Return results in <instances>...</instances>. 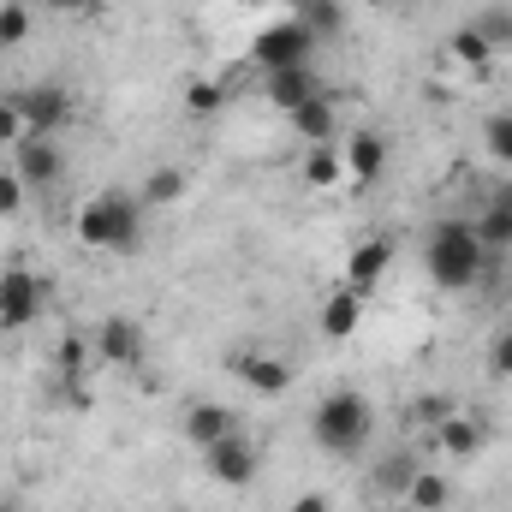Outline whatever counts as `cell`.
<instances>
[{
    "instance_id": "44dd1931",
    "label": "cell",
    "mask_w": 512,
    "mask_h": 512,
    "mask_svg": "<svg viewBox=\"0 0 512 512\" xmlns=\"http://www.w3.org/2000/svg\"><path fill=\"white\" fill-rule=\"evenodd\" d=\"M417 471H423V465H417V453H411V447H393L382 465H376V489H382V495H405Z\"/></svg>"
},
{
    "instance_id": "e0dca14e",
    "label": "cell",
    "mask_w": 512,
    "mask_h": 512,
    "mask_svg": "<svg viewBox=\"0 0 512 512\" xmlns=\"http://www.w3.org/2000/svg\"><path fill=\"white\" fill-rule=\"evenodd\" d=\"M286 120H292V131H298V137H310V143H334V126H340L328 96H310V102H304V108H292Z\"/></svg>"
},
{
    "instance_id": "d590c367",
    "label": "cell",
    "mask_w": 512,
    "mask_h": 512,
    "mask_svg": "<svg viewBox=\"0 0 512 512\" xmlns=\"http://www.w3.org/2000/svg\"><path fill=\"white\" fill-rule=\"evenodd\" d=\"M364 6H405V0H364Z\"/></svg>"
},
{
    "instance_id": "5bb4252c",
    "label": "cell",
    "mask_w": 512,
    "mask_h": 512,
    "mask_svg": "<svg viewBox=\"0 0 512 512\" xmlns=\"http://www.w3.org/2000/svg\"><path fill=\"white\" fill-rule=\"evenodd\" d=\"M358 322H364V292H358V286H340V292L322 304V334H328V340H352Z\"/></svg>"
},
{
    "instance_id": "3957f363",
    "label": "cell",
    "mask_w": 512,
    "mask_h": 512,
    "mask_svg": "<svg viewBox=\"0 0 512 512\" xmlns=\"http://www.w3.org/2000/svg\"><path fill=\"white\" fill-rule=\"evenodd\" d=\"M72 233H78V245H84V251L126 256L131 245H137V233H143V203L126 197V191H102V197H90V203L78 209Z\"/></svg>"
},
{
    "instance_id": "f1b7e54d",
    "label": "cell",
    "mask_w": 512,
    "mask_h": 512,
    "mask_svg": "<svg viewBox=\"0 0 512 512\" xmlns=\"http://www.w3.org/2000/svg\"><path fill=\"white\" fill-rule=\"evenodd\" d=\"M483 143H489V155H495V161H507V167H512V114H489Z\"/></svg>"
},
{
    "instance_id": "52a82bcc",
    "label": "cell",
    "mask_w": 512,
    "mask_h": 512,
    "mask_svg": "<svg viewBox=\"0 0 512 512\" xmlns=\"http://www.w3.org/2000/svg\"><path fill=\"white\" fill-rule=\"evenodd\" d=\"M12 173H18L30 191H48V185L66 173V155H60V143H54V137H36V131H24V137L12 143Z\"/></svg>"
},
{
    "instance_id": "f546056e",
    "label": "cell",
    "mask_w": 512,
    "mask_h": 512,
    "mask_svg": "<svg viewBox=\"0 0 512 512\" xmlns=\"http://www.w3.org/2000/svg\"><path fill=\"white\" fill-rule=\"evenodd\" d=\"M24 191H30V185H24L12 167H0V221H12V215L24 209Z\"/></svg>"
},
{
    "instance_id": "2e32d148",
    "label": "cell",
    "mask_w": 512,
    "mask_h": 512,
    "mask_svg": "<svg viewBox=\"0 0 512 512\" xmlns=\"http://www.w3.org/2000/svg\"><path fill=\"white\" fill-rule=\"evenodd\" d=\"M435 447H447L453 459H471V453L483 447V423H477V417H465V411H453V417H441V423H435Z\"/></svg>"
},
{
    "instance_id": "8fae6325",
    "label": "cell",
    "mask_w": 512,
    "mask_h": 512,
    "mask_svg": "<svg viewBox=\"0 0 512 512\" xmlns=\"http://www.w3.org/2000/svg\"><path fill=\"white\" fill-rule=\"evenodd\" d=\"M340 155H346V179H352V185H376L387 173V143L376 131H352V143H346Z\"/></svg>"
},
{
    "instance_id": "277c9868",
    "label": "cell",
    "mask_w": 512,
    "mask_h": 512,
    "mask_svg": "<svg viewBox=\"0 0 512 512\" xmlns=\"http://www.w3.org/2000/svg\"><path fill=\"white\" fill-rule=\"evenodd\" d=\"M310 54H316V36L298 18H280V24L256 30V42H251V66L262 78L268 72H286V66H310Z\"/></svg>"
},
{
    "instance_id": "e575fe53",
    "label": "cell",
    "mask_w": 512,
    "mask_h": 512,
    "mask_svg": "<svg viewBox=\"0 0 512 512\" xmlns=\"http://www.w3.org/2000/svg\"><path fill=\"white\" fill-rule=\"evenodd\" d=\"M54 6H66V12H90L96 0H54Z\"/></svg>"
},
{
    "instance_id": "7c38bea8",
    "label": "cell",
    "mask_w": 512,
    "mask_h": 512,
    "mask_svg": "<svg viewBox=\"0 0 512 512\" xmlns=\"http://www.w3.org/2000/svg\"><path fill=\"white\" fill-rule=\"evenodd\" d=\"M387 268H393V245L387 239H364V245H352V256H346V286L370 292Z\"/></svg>"
},
{
    "instance_id": "83f0119b",
    "label": "cell",
    "mask_w": 512,
    "mask_h": 512,
    "mask_svg": "<svg viewBox=\"0 0 512 512\" xmlns=\"http://www.w3.org/2000/svg\"><path fill=\"white\" fill-rule=\"evenodd\" d=\"M90 352H96L90 340H78V334H66V340L54 346V370H60V376H78V370L90 364Z\"/></svg>"
},
{
    "instance_id": "8d00e7d4",
    "label": "cell",
    "mask_w": 512,
    "mask_h": 512,
    "mask_svg": "<svg viewBox=\"0 0 512 512\" xmlns=\"http://www.w3.org/2000/svg\"><path fill=\"white\" fill-rule=\"evenodd\" d=\"M0 512H18V507H12V501H0Z\"/></svg>"
},
{
    "instance_id": "9c48e42d",
    "label": "cell",
    "mask_w": 512,
    "mask_h": 512,
    "mask_svg": "<svg viewBox=\"0 0 512 512\" xmlns=\"http://www.w3.org/2000/svg\"><path fill=\"white\" fill-rule=\"evenodd\" d=\"M233 370H239V382L251 387L256 399H280V393L292 387V364L274 358V352H239Z\"/></svg>"
},
{
    "instance_id": "1f68e13d",
    "label": "cell",
    "mask_w": 512,
    "mask_h": 512,
    "mask_svg": "<svg viewBox=\"0 0 512 512\" xmlns=\"http://www.w3.org/2000/svg\"><path fill=\"white\" fill-rule=\"evenodd\" d=\"M453 411H459V405H453V399H447V393H423V399H417V417H423V423H429V429H435V423H441V417H453Z\"/></svg>"
},
{
    "instance_id": "7402d4cb",
    "label": "cell",
    "mask_w": 512,
    "mask_h": 512,
    "mask_svg": "<svg viewBox=\"0 0 512 512\" xmlns=\"http://www.w3.org/2000/svg\"><path fill=\"white\" fill-rule=\"evenodd\" d=\"M405 501H411L417 512H447L453 489H447V477H441V471H417V477H411V489H405Z\"/></svg>"
},
{
    "instance_id": "cb8c5ba5",
    "label": "cell",
    "mask_w": 512,
    "mask_h": 512,
    "mask_svg": "<svg viewBox=\"0 0 512 512\" xmlns=\"http://www.w3.org/2000/svg\"><path fill=\"white\" fill-rule=\"evenodd\" d=\"M471 227H477V239H483L495 256L512 251V209H507V203H489V209H483V221H471Z\"/></svg>"
},
{
    "instance_id": "8992f818",
    "label": "cell",
    "mask_w": 512,
    "mask_h": 512,
    "mask_svg": "<svg viewBox=\"0 0 512 512\" xmlns=\"http://www.w3.org/2000/svg\"><path fill=\"white\" fill-rule=\"evenodd\" d=\"M12 108H18L24 131H36V137H54V131L72 126V96L60 84H30V90L12 96Z\"/></svg>"
},
{
    "instance_id": "4fadbf2b",
    "label": "cell",
    "mask_w": 512,
    "mask_h": 512,
    "mask_svg": "<svg viewBox=\"0 0 512 512\" xmlns=\"http://www.w3.org/2000/svg\"><path fill=\"white\" fill-rule=\"evenodd\" d=\"M310 96H322V90H316V72H310V66H286V72H268V102H274L280 114L304 108Z\"/></svg>"
},
{
    "instance_id": "ac0fdd59",
    "label": "cell",
    "mask_w": 512,
    "mask_h": 512,
    "mask_svg": "<svg viewBox=\"0 0 512 512\" xmlns=\"http://www.w3.org/2000/svg\"><path fill=\"white\" fill-rule=\"evenodd\" d=\"M340 179H346V155H340L334 143H310V155H304V185L334 191Z\"/></svg>"
},
{
    "instance_id": "d4e9b609",
    "label": "cell",
    "mask_w": 512,
    "mask_h": 512,
    "mask_svg": "<svg viewBox=\"0 0 512 512\" xmlns=\"http://www.w3.org/2000/svg\"><path fill=\"white\" fill-rule=\"evenodd\" d=\"M471 30L501 54V48H512V6H483L477 18H471Z\"/></svg>"
},
{
    "instance_id": "603a6c76",
    "label": "cell",
    "mask_w": 512,
    "mask_h": 512,
    "mask_svg": "<svg viewBox=\"0 0 512 512\" xmlns=\"http://www.w3.org/2000/svg\"><path fill=\"white\" fill-rule=\"evenodd\" d=\"M179 191H185V173L179 167H155L149 179H143V209H167V203H179Z\"/></svg>"
},
{
    "instance_id": "4dcf8cb0",
    "label": "cell",
    "mask_w": 512,
    "mask_h": 512,
    "mask_svg": "<svg viewBox=\"0 0 512 512\" xmlns=\"http://www.w3.org/2000/svg\"><path fill=\"white\" fill-rule=\"evenodd\" d=\"M489 376H501V382H512V328H507V334H495V340H489Z\"/></svg>"
},
{
    "instance_id": "484cf974",
    "label": "cell",
    "mask_w": 512,
    "mask_h": 512,
    "mask_svg": "<svg viewBox=\"0 0 512 512\" xmlns=\"http://www.w3.org/2000/svg\"><path fill=\"white\" fill-rule=\"evenodd\" d=\"M30 24H36V18H30L24 0H0V48H18V42L30 36Z\"/></svg>"
},
{
    "instance_id": "9a60e30c",
    "label": "cell",
    "mask_w": 512,
    "mask_h": 512,
    "mask_svg": "<svg viewBox=\"0 0 512 512\" xmlns=\"http://www.w3.org/2000/svg\"><path fill=\"white\" fill-rule=\"evenodd\" d=\"M221 435H233V417H227L221 405H209V399H197V405L185 411V441H191V447H215Z\"/></svg>"
},
{
    "instance_id": "30bf717a",
    "label": "cell",
    "mask_w": 512,
    "mask_h": 512,
    "mask_svg": "<svg viewBox=\"0 0 512 512\" xmlns=\"http://www.w3.org/2000/svg\"><path fill=\"white\" fill-rule=\"evenodd\" d=\"M96 358H102V364H137V358H143V328H137L131 316H108V322L96 328Z\"/></svg>"
},
{
    "instance_id": "ffe728a7",
    "label": "cell",
    "mask_w": 512,
    "mask_h": 512,
    "mask_svg": "<svg viewBox=\"0 0 512 512\" xmlns=\"http://www.w3.org/2000/svg\"><path fill=\"white\" fill-rule=\"evenodd\" d=\"M447 66H471V72H483V66H495V48L465 24V30H453V36H447Z\"/></svg>"
},
{
    "instance_id": "d6a6232c",
    "label": "cell",
    "mask_w": 512,
    "mask_h": 512,
    "mask_svg": "<svg viewBox=\"0 0 512 512\" xmlns=\"http://www.w3.org/2000/svg\"><path fill=\"white\" fill-rule=\"evenodd\" d=\"M24 137V120H18V108H12V96H0V149H12Z\"/></svg>"
},
{
    "instance_id": "836d02e7",
    "label": "cell",
    "mask_w": 512,
    "mask_h": 512,
    "mask_svg": "<svg viewBox=\"0 0 512 512\" xmlns=\"http://www.w3.org/2000/svg\"><path fill=\"white\" fill-rule=\"evenodd\" d=\"M292 512H328V495H304V501H292Z\"/></svg>"
},
{
    "instance_id": "5b68a950",
    "label": "cell",
    "mask_w": 512,
    "mask_h": 512,
    "mask_svg": "<svg viewBox=\"0 0 512 512\" xmlns=\"http://www.w3.org/2000/svg\"><path fill=\"white\" fill-rule=\"evenodd\" d=\"M203 471L221 483V489H251L256 471H262V447H256L251 435H221L215 447H203Z\"/></svg>"
},
{
    "instance_id": "d6986e66",
    "label": "cell",
    "mask_w": 512,
    "mask_h": 512,
    "mask_svg": "<svg viewBox=\"0 0 512 512\" xmlns=\"http://www.w3.org/2000/svg\"><path fill=\"white\" fill-rule=\"evenodd\" d=\"M316 42H328V36H340L346 30V6L340 0H298V12H292Z\"/></svg>"
},
{
    "instance_id": "ba28073f",
    "label": "cell",
    "mask_w": 512,
    "mask_h": 512,
    "mask_svg": "<svg viewBox=\"0 0 512 512\" xmlns=\"http://www.w3.org/2000/svg\"><path fill=\"white\" fill-rule=\"evenodd\" d=\"M42 280L30 268H6L0 274V328H30L42 316Z\"/></svg>"
},
{
    "instance_id": "4316f807",
    "label": "cell",
    "mask_w": 512,
    "mask_h": 512,
    "mask_svg": "<svg viewBox=\"0 0 512 512\" xmlns=\"http://www.w3.org/2000/svg\"><path fill=\"white\" fill-rule=\"evenodd\" d=\"M221 102H227V90H221V84H209V78H197V84L185 90V114H191V120L221 114Z\"/></svg>"
},
{
    "instance_id": "6da1fadb",
    "label": "cell",
    "mask_w": 512,
    "mask_h": 512,
    "mask_svg": "<svg viewBox=\"0 0 512 512\" xmlns=\"http://www.w3.org/2000/svg\"><path fill=\"white\" fill-rule=\"evenodd\" d=\"M489 262H495V251L477 239L471 221H435L423 239V268L441 292H471L489 274Z\"/></svg>"
},
{
    "instance_id": "7a4b0ae2",
    "label": "cell",
    "mask_w": 512,
    "mask_h": 512,
    "mask_svg": "<svg viewBox=\"0 0 512 512\" xmlns=\"http://www.w3.org/2000/svg\"><path fill=\"white\" fill-rule=\"evenodd\" d=\"M310 435H316V447H322L328 459H358V453L370 447V435H376V405H370L358 387H334V393L316 405Z\"/></svg>"
}]
</instances>
